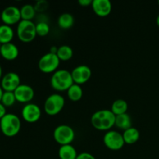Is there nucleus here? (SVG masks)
<instances>
[{
	"mask_svg": "<svg viewBox=\"0 0 159 159\" xmlns=\"http://www.w3.org/2000/svg\"><path fill=\"white\" fill-rule=\"evenodd\" d=\"M116 116L110 110H101L95 112L91 117V124L99 130H109L115 126Z\"/></svg>",
	"mask_w": 159,
	"mask_h": 159,
	"instance_id": "nucleus-1",
	"label": "nucleus"
},
{
	"mask_svg": "<svg viewBox=\"0 0 159 159\" xmlns=\"http://www.w3.org/2000/svg\"><path fill=\"white\" fill-rule=\"evenodd\" d=\"M73 84L74 81L71 72L65 69L57 70L51 78V85L56 91H68Z\"/></svg>",
	"mask_w": 159,
	"mask_h": 159,
	"instance_id": "nucleus-2",
	"label": "nucleus"
},
{
	"mask_svg": "<svg viewBox=\"0 0 159 159\" xmlns=\"http://www.w3.org/2000/svg\"><path fill=\"white\" fill-rule=\"evenodd\" d=\"M21 129L20 119L13 113H6L0 120V130L6 137L12 138L18 134Z\"/></svg>",
	"mask_w": 159,
	"mask_h": 159,
	"instance_id": "nucleus-3",
	"label": "nucleus"
},
{
	"mask_svg": "<svg viewBox=\"0 0 159 159\" xmlns=\"http://www.w3.org/2000/svg\"><path fill=\"white\" fill-rule=\"evenodd\" d=\"M18 38L23 43H30L35 39L37 36L36 24L30 20H21L16 28Z\"/></svg>",
	"mask_w": 159,
	"mask_h": 159,
	"instance_id": "nucleus-4",
	"label": "nucleus"
},
{
	"mask_svg": "<svg viewBox=\"0 0 159 159\" xmlns=\"http://www.w3.org/2000/svg\"><path fill=\"white\" fill-rule=\"evenodd\" d=\"M65 104V98L61 95L54 93L48 96L45 100L43 106L44 112L49 116H55L61 112Z\"/></svg>",
	"mask_w": 159,
	"mask_h": 159,
	"instance_id": "nucleus-5",
	"label": "nucleus"
},
{
	"mask_svg": "<svg viewBox=\"0 0 159 159\" xmlns=\"http://www.w3.org/2000/svg\"><path fill=\"white\" fill-rule=\"evenodd\" d=\"M54 138L57 144L62 145L71 144L75 140V134L72 127L66 124L59 125L54 129Z\"/></svg>",
	"mask_w": 159,
	"mask_h": 159,
	"instance_id": "nucleus-6",
	"label": "nucleus"
},
{
	"mask_svg": "<svg viewBox=\"0 0 159 159\" xmlns=\"http://www.w3.org/2000/svg\"><path fill=\"white\" fill-rule=\"evenodd\" d=\"M60 61L57 54L49 52L40 57L38 62V68L42 72L46 74L54 73L57 71Z\"/></svg>",
	"mask_w": 159,
	"mask_h": 159,
	"instance_id": "nucleus-7",
	"label": "nucleus"
},
{
	"mask_svg": "<svg viewBox=\"0 0 159 159\" xmlns=\"http://www.w3.org/2000/svg\"><path fill=\"white\" fill-rule=\"evenodd\" d=\"M103 143L106 147L112 151H119L125 144L123 134L116 130H109L103 137Z\"/></svg>",
	"mask_w": 159,
	"mask_h": 159,
	"instance_id": "nucleus-8",
	"label": "nucleus"
},
{
	"mask_svg": "<svg viewBox=\"0 0 159 159\" xmlns=\"http://www.w3.org/2000/svg\"><path fill=\"white\" fill-rule=\"evenodd\" d=\"M1 20L5 25L10 26L19 23L22 20L20 9L14 6L5 8L1 13Z\"/></svg>",
	"mask_w": 159,
	"mask_h": 159,
	"instance_id": "nucleus-9",
	"label": "nucleus"
},
{
	"mask_svg": "<svg viewBox=\"0 0 159 159\" xmlns=\"http://www.w3.org/2000/svg\"><path fill=\"white\" fill-rule=\"evenodd\" d=\"M41 116V110L37 104H26L22 109V117L27 123H35L40 120Z\"/></svg>",
	"mask_w": 159,
	"mask_h": 159,
	"instance_id": "nucleus-10",
	"label": "nucleus"
},
{
	"mask_svg": "<svg viewBox=\"0 0 159 159\" xmlns=\"http://www.w3.org/2000/svg\"><path fill=\"white\" fill-rule=\"evenodd\" d=\"M20 84V78L15 72H8L1 79V87L4 92H14Z\"/></svg>",
	"mask_w": 159,
	"mask_h": 159,
	"instance_id": "nucleus-11",
	"label": "nucleus"
},
{
	"mask_svg": "<svg viewBox=\"0 0 159 159\" xmlns=\"http://www.w3.org/2000/svg\"><path fill=\"white\" fill-rule=\"evenodd\" d=\"M74 83L78 85H82L88 82L92 75V71L87 65H79L75 67L71 71Z\"/></svg>",
	"mask_w": 159,
	"mask_h": 159,
	"instance_id": "nucleus-12",
	"label": "nucleus"
},
{
	"mask_svg": "<svg viewBox=\"0 0 159 159\" xmlns=\"http://www.w3.org/2000/svg\"><path fill=\"white\" fill-rule=\"evenodd\" d=\"M16 99L21 103H30L34 97V90L30 85L21 84L15 91Z\"/></svg>",
	"mask_w": 159,
	"mask_h": 159,
	"instance_id": "nucleus-13",
	"label": "nucleus"
},
{
	"mask_svg": "<svg viewBox=\"0 0 159 159\" xmlns=\"http://www.w3.org/2000/svg\"><path fill=\"white\" fill-rule=\"evenodd\" d=\"M92 8L96 15L105 17L111 13L112 3L109 0H93Z\"/></svg>",
	"mask_w": 159,
	"mask_h": 159,
	"instance_id": "nucleus-14",
	"label": "nucleus"
},
{
	"mask_svg": "<svg viewBox=\"0 0 159 159\" xmlns=\"http://www.w3.org/2000/svg\"><path fill=\"white\" fill-rule=\"evenodd\" d=\"M0 54L7 61H13L18 57L19 49L14 43H11L2 44L0 48Z\"/></svg>",
	"mask_w": 159,
	"mask_h": 159,
	"instance_id": "nucleus-15",
	"label": "nucleus"
},
{
	"mask_svg": "<svg viewBox=\"0 0 159 159\" xmlns=\"http://www.w3.org/2000/svg\"><path fill=\"white\" fill-rule=\"evenodd\" d=\"M58 156L60 159H76L78 153L71 144H67L61 146L58 150Z\"/></svg>",
	"mask_w": 159,
	"mask_h": 159,
	"instance_id": "nucleus-16",
	"label": "nucleus"
},
{
	"mask_svg": "<svg viewBox=\"0 0 159 159\" xmlns=\"http://www.w3.org/2000/svg\"><path fill=\"white\" fill-rule=\"evenodd\" d=\"M14 37V31L10 26L1 25L0 26V42L2 44L11 43Z\"/></svg>",
	"mask_w": 159,
	"mask_h": 159,
	"instance_id": "nucleus-17",
	"label": "nucleus"
},
{
	"mask_svg": "<svg viewBox=\"0 0 159 159\" xmlns=\"http://www.w3.org/2000/svg\"><path fill=\"white\" fill-rule=\"evenodd\" d=\"M115 126L124 131L132 127V121L130 115L127 113H124V114L116 116Z\"/></svg>",
	"mask_w": 159,
	"mask_h": 159,
	"instance_id": "nucleus-18",
	"label": "nucleus"
},
{
	"mask_svg": "<svg viewBox=\"0 0 159 159\" xmlns=\"http://www.w3.org/2000/svg\"><path fill=\"white\" fill-rule=\"evenodd\" d=\"M123 138H124L125 144H134L139 140L140 133L138 129L132 127L124 130L123 133Z\"/></svg>",
	"mask_w": 159,
	"mask_h": 159,
	"instance_id": "nucleus-19",
	"label": "nucleus"
},
{
	"mask_svg": "<svg viewBox=\"0 0 159 159\" xmlns=\"http://www.w3.org/2000/svg\"><path fill=\"white\" fill-rule=\"evenodd\" d=\"M74 23V16L71 14L68 13V12H65V13L61 14L58 17V20H57V24H58L59 27L64 30H67L72 27Z\"/></svg>",
	"mask_w": 159,
	"mask_h": 159,
	"instance_id": "nucleus-20",
	"label": "nucleus"
},
{
	"mask_svg": "<svg viewBox=\"0 0 159 159\" xmlns=\"http://www.w3.org/2000/svg\"><path fill=\"white\" fill-rule=\"evenodd\" d=\"M68 99L72 102H78L80 100L83 96V90L82 87L78 84L74 83L67 91Z\"/></svg>",
	"mask_w": 159,
	"mask_h": 159,
	"instance_id": "nucleus-21",
	"label": "nucleus"
},
{
	"mask_svg": "<svg viewBox=\"0 0 159 159\" xmlns=\"http://www.w3.org/2000/svg\"><path fill=\"white\" fill-rule=\"evenodd\" d=\"M127 110H128V104L124 99H116L112 104L111 111L115 116L127 113Z\"/></svg>",
	"mask_w": 159,
	"mask_h": 159,
	"instance_id": "nucleus-22",
	"label": "nucleus"
},
{
	"mask_svg": "<svg viewBox=\"0 0 159 159\" xmlns=\"http://www.w3.org/2000/svg\"><path fill=\"white\" fill-rule=\"evenodd\" d=\"M36 9L34 6L30 4H26L23 6L20 9V14H21L22 20H30L35 17Z\"/></svg>",
	"mask_w": 159,
	"mask_h": 159,
	"instance_id": "nucleus-23",
	"label": "nucleus"
},
{
	"mask_svg": "<svg viewBox=\"0 0 159 159\" xmlns=\"http://www.w3.org/2000/svg\"><path fill=\"white\" fill-rule=\"evenodd\" d=\"M57 55L60 61H68L73 56V50L71 47L68 45H62L59 47L57 49Z\"/></svg>",
	"mask_w": 159,
	"mask_h": 159,
	"instance_id": "nucleus-24",
	"label": "nucleus"
},
{
	"mask_svg": "<svg viewBox=\"0 0 159 159\" xmlns=\"http://www.w3.org/2000/svg\"><path fill=\"white\" fill-rule=\"evenodd\" d=\"M16 101V96L13 92H4L3 93L2 97L1 99V102L3 106H5L6 107H12L15 103Z\"/></svg>",
	"mask_w": 159,
	"mask_h": 159,
	"instance_id": "nucleus-25",
	"label": "nucleus"
},
{
	"mask_svg": "<svg viewBox=\"0 0 159 159\" xmlns=\"http://www.w3.org/2000/svg\"><path fill=\"white\" fill-rule=\"evenodd\" d=\"M36 32L37 35L40 37H45L48 35L50 32V26L48 23L42 21L36 24Z\"/></svg>",
	"mask_w": 159,
	"mask_h": 159,
	"instance_id": "nucleus-26",
	"label": "nucleus"
},
{
	"mask_svg": "<svg viewBox=\"0 0 159 159\" xmlns=\"http://www.w3.org/2000/svg\"><path fill=\"white\" fill-rule=\"evenodd\" d=\"M48 6V2L44 1V0H40V1H38L36 5L34 6V8L36 9V12H42L43 11H45L47 9Z\"/></svg>",
	"mask_w": 159,
	"mask_h": 159,
	"instance_id": "nucleus-27",
	"label": "nucleus"
},
{
	"mask_svg": "<svg viewBox=\"0 0 159 159\" xmlns=\"http://www.w3.org/2000/svg\"><path fill=\"white\" fill-rule=\"evenodd\" d=\"M76 159H96L92 154L88 153V152H82V153L78 155Z\"/></svg>",
	"mask_w": 159,
	"mask_h": 159,
	"instance_id": "nucleus-28",
	"label": "nucleus"
},
{
	"mask_svg": "<svg viewBox=\"0 0 159 159\" xmlns=\"http://www.w3.org/2000/svg\"><path fill=\"white\" fill-rule=\"evenodd\" d=\"M79 4L81 5L83 7H86V6H89L93 3V0H79Z\"/></svg>",
	"mask_w": 159,
	"mask_h": 159,
	"instance_id": "nucleus-29",
	"label": "nucleus"
},
{
	"mask_svg": "<svg viewBox=\"0 0 159 159\" xmlns=\"http://www.w3.org/2000/svg\"><path fill=\"white\" fill-rule=\"evenodd\" d=\"M6 114V107L0 102V120Z\"/></svg>",
	"mask_w": 159,
	"mask_h": 159,
	"instance_id": "nucleus-30",
	"label": "nucleus"
},
{
	"mask_svg": "<svg viewBox=\"0 0 159 159\" xmlns=\"http://www.w3.org/2000/svg\"><path fill=\"white\" fill-rule=\"evenodd\" d=\"M57 49H58V48H57V47H55V46L51 47V51H50V53H52V54H57Z\"/></svg>",
	"mask_w": 159,
	"mask_h": 159,
	"instance_id": "nucleus-31",
	"label": "nucleus"
},
{
	"mask_svg": "<svg viewBox=\"0 0 159 159\" xmlns=\"http://www.w3.org/2000/svg\"><path fill=\"white\" fill-rule=\"evenodd\" d=\"M3 93H4V91H3L1 85H0V102H1V99H2V97Z\"/></svg>",
	"mask_w": 159,
	"mask_h": 159,
	"instance_id": "nucleus-32",
	"label": "nucleus"
},
{
	"mask_svg": "<svg viewBox=\"0 0 159 159\" xmlns=\"http://www.w3.org/2000/svg\"><path fill=\"white\" fill-rule=\"evenodd\" d=\"M2 67L0 65V79H2Z\"/></svg>",
	"mask_w": 159,
	"mask_h": 159,
	"instance_id": "nucleus-33",
	"label": "nucleus"
},
{
	"mask_svg": "<svg viewBox=\"0 0 159 159\" xmlns=\"http://www.w3.org/2000/svg\"><path fill=\"white\" fill-rule=\"evenodd\" d=\"M156 23H157V25H158V26L159 27V15L158 16H157V18H156Z\"/></svg>",
	"mask_w": 159,
	"mask_h": 159,
	"instance_id": "nucleus-34",
	"label": "nucleus"
},
{
	"mask_svg": "<svg viewBox=\"0 0 159 159\" xmlns=\"http://www.w3.org/2000/svg\"><path fill=\"white\" fill-rule=\"evenodd\" d=\"M1 46H2V43H1V42H0V48H1Z\"/></svg>",
	"mask_w": 159,
	"mask_h": 159,
	"instance_id": "nucleus-35",
	"label": "nucleus"
},
{
	"mask_svg": "<svg viewBox=\"0 0 159 159\" xmlns=\"http://www.w3.org/2000/svg\"><path fill=\"white\" fill-rule=\"evenodd\" d=\"M158 5H159V1H158Z\"/></svg>",
	"mask_w": 159,
	"mask_h": 159,
	"instance_id": "nucleus-36",
	"label": "nucleus"
}]
</instances>
